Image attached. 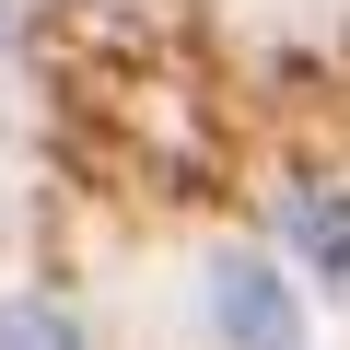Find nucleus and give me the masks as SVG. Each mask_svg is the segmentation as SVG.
Here are the masks:
<instances>
[{"instance_id": "f03ea898", "label": "nucleus", "mask_w": 350, "mask_h": 350, "mask_svg": "<svg viewBox=\"0 0 350 350\" xmlns=\"http://www.w3.org/2000/svg\"><path fill=\"white\" fill-rule=\"evenodd\" d=\"M280 245L327 280H350V187H292L280 199Z\"/></svg>"}, {"instance_id": "20e7f679", "label": "nucleus", "mask_w": 350, "mask_h": 350, "mask_svg": "<svg viewBox=\"0 0 350 350\" xmlns=\"http://www.w3.org/2000/svg\"><path fill=\"white\" fill-rule=\"evenodd\" d=\"M0 59H12V12H0Z\"/></svg>"}, {"instance_id": "f257e3e1", "label": "nucleus", "mask_w": 350, "mask_h": 350, "mask_svg": "<svg viewBox=\"0 0 350 350\" xmlns=\"http://www.w3.org/2000/svg\"><path fill=\"white\" fill-rule=\"evenodd\" d=\"M211 327L234 350H304V304H292V280L269 257H222L211 269Z\"/></svg>"}, {"instance_id": "7ed1b4c3", "label": "nucleus", "mask_w": 350, "mask_h": 350, "mask_svg": "<svg viewBox=\"0 0 350 350\" xmlns=\"http://www.w3.org/2000/svg\"><path fill=\"white\" fill-rule=\"evenodd\" d=\"M0 350H94V338H82V315H70V304L12 292V304H0Z\"/></svg>"}]
</instances>
